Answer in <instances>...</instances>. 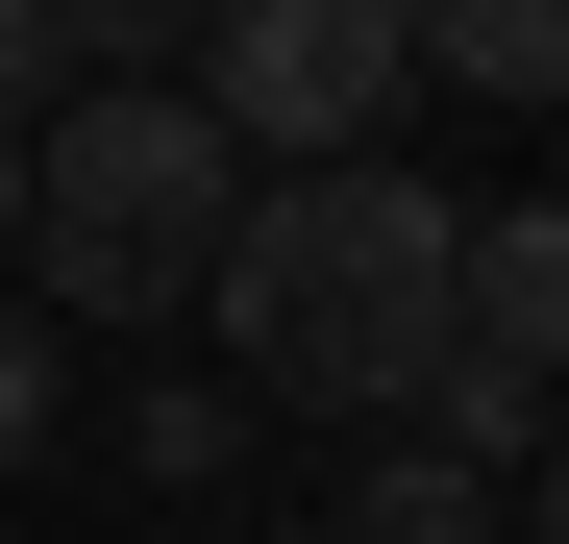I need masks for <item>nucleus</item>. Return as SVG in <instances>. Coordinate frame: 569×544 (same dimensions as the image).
<instances>
[{
	"label": "nucleus",
	"instance_id": "1",
	"mask_svg": "<svg viewBox=\"0 0 569 544\" xmlns=\"http://www.w3.org/2000/svg\"><path fill=\"white\" fill-rule=\"evenodd\" d=\"M446 272H470V199L446 173H248V223H223V272H199V322H223V396L248 421H371L397 445L421 421V372H446Z\"/></svg>",
	"mask_w": 569,
	"mask_h": 544
},
{
	"label": "nucleus",
	"instance_id": "2",
	"mask_svg": "<svg viewBox=\"0 0 569 544\" xmlns=\"http://www.w3.org/2000/svg\"><path fill=\"white\" fill-rule=\"evenodd\" d=\"M223 223H248V149L173 74H74L26 124V322H199Z\"/></svg>",
	"mask_w": 569,
	"mask_h": 544
},
{
	"label": "nucleus",
	"instance_id": "3",
	"mask_svg": "<svg viewBox=\"0 0 569 544\" xmlns=\"http://www.w3.org/2000/svg\"><path fill=\"white\" fill-rule=\"evenodd\" d=\"M248 173H371L421 100V0H199V74H173Z\"/></svg>",
	"mask_w": 569,
	"mask_h": 544
},
{
	"label": "nucleus",
	"instance_id": "4",
	"mask_svg": "<svg viewBox=\"0 0 569 544\" xmlns=\"http://www.w3.org/2000/svg\"><path fill=\"white\" fill-rule=\"evenodd\" d=\"M446 322L496 346V372H545V396H569V199H520V223H470V272H446Z\"/></svg>",
	"mask_w": 569,
	"mask_h": 544
},
{
	"label": "nucleus",
	"instance_id": "5",
	"mask_svg": "<svg viewBox=\"0 0 569 544\" xmlns=\"http://www.w3.org/2000/svg\"><path fill=\"white\" fill-rule=\"evenodd\" d=\"M421 74L446 100H569V0H421Z\"/></svg>",
	"mask_w": 569,
	"mask_h": 544
},
{
	"label": "nucleus",
	"instance_id": "6",
	"mask_svg": "<svg viewBox=\"0 0 569 544\" xmlns=\"http://www.w3.org/2000/svg\"><path fill=\"white\" fill-rule=\"evenodd\" d=\"M545 421H569L545 372H496V346H446V372H421V421H397V445H446V471H496V495H520V445H545Z\"/></svg>",
	"mask_w": 569,
	"mask_h": 544
},
{
	"label": "nucleus",
	"instance_id": "7",
	"mask_svg": "<svg viewBox=\"0 0 569 544\" xmlns=\"http://www.w3.org/2000/svg\"><path fill=\"white\" fill-rule=\"evenodd\" d=\"M347 544H496V471H446V445H371V471H347Z\"/></svg>",
	"mask_w": 569,
	"mask_h": 544
},
{
	"label": "nucleus",
	"instance_id": "8",
	"mask_svg": "<svg viewBox=\"0 0 569 544\" xmlns=\"http://www.w3.org/2000/svg\"><path fill=\"white\" fill-rule=\"evenodd\" d=\"M248 445H272V421H248V396H199V372H149V396H124V471H173V495H223Z\"/></svg>",
	"mask_w": 569,
	"mask_h": 544
},
{
	"label": "nucleus",
	"instance_id": "9",
	"mask_svg": "<svg viewBox=\"0 0 569 544\" xmlns=\"http://www.w3.org/2000/svg\"><path fill=\"white\" fill-rule=\"evenodd\" d=\"M74 74H199V0H50Z\"/></svg>",
	"mask_w": 569,
	"mask_h": 544
},
{
	"label": "nucleus",
	"instance_id": "10",
	"mask_svg": "<svg viewBox=\"0 0 569 544\" xmlns=\"http://www.w3.org/2000/svg\"><path fill=\"white\" fill-rule=\"evenodd\" d=\"M50 421H74V346H50L26 298H0V471H26V445H50Z\"/></svg>",
	"mask_w": 569,
	"mask_h": 544
},
{
	"label": "nucleus",
	"instance_id": "11",
	"mask_svg": "<svg viewBox=\"0 0 569 544\" xmlns=\"http://www.w3.org/2000/svg\"><path fill=\"white\" fill-rule=\"evenodd\" d=\"M50 100H74V50H50V0H0V149H26Z\"/></svg>",
	"mask_w": 569,
	"mask_h": 544
},
{
	"label": "nucleus",
	"instance_id": "12",
	"mask_svg": "<svg viewBox=\"0 0 569 544\" xmlns=\"http://www.w3.org/2000/svg\"><path fill=\"white\" fill-rule=\"evenodd\" d=\"M496 544H569V421L520 445V495H496Z\"/></svg>",
	"mask_w": 569,
	"mask_h": 544
},
{
	"label": "nucleus",
	"instance_id": "13",
	"mask_svg": "<svg viewBox=\"0 0 569 544\" xmlns=\"http://www.w3.org/2000/svg\"><path fill=\"white\" fill-rule=\"evenodd\" d=\"M0 272H26V149H0Z\"/></svg>",
	"mask_w": 569,
	"mask_h": 544
},
{
	"label": "nucleus",
	"instance_id": "14",
	"mask_svg": "<svg viewBox=\"0 0 569 544\" xmlns=\"http://www.w3.org/2000/svg\"><path fill=\"white\" fill-rule=\"evenodd\" d=\"M199 544H248V520H199Z\"/></svg>",
	"mask_w": 569,
	"mask_h": 544
}]
</instances>
